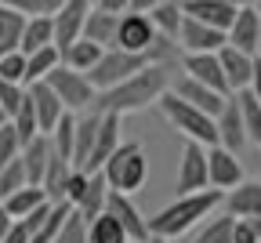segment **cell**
<instances>
[{
  "mask_svg": "<svg viewBox=\"0 0 261 243\" xmlns=\"http://www.w3.org/2000/svg\"><path fill=\"white\" fill-rule=\"evenodd\" d=\"M171 80H174V65H149L142 73H135L130 80L109 87V91H98L94 94V106L87 113H98V116H127V113H138L145 106H156V102L171 91Z\"/></svg>",
  "mask_w": 261,
  "mask_h": 243,
  "instance_id": "6da1fadb",
  "label": "cell"
},
{
  "mask_svg": "<svg viewBox=\"0 0 261 243\" xmlns=\"http://www.w3.org/2000/svg\"><path fill=\"white\" fill-rule=\"evenodd\" d=\"M221 196L225 192H214V189H203V192H192V196H174L163 211H156L152 218H145L149 225V236L152 239H178L185 236L189 229L203 225L218 207H221Z\"/></svg>",
  "mask_w": 261,
  "mask_h": 243,
  "instance_id": "7a4b0ae2",
  "label": "cell"
},
{
  "mask_svg": "<svg viewBox=\"0 0 261 243\" xmlns=\"http://www.w3.org/2000/svg\"><path fill=\"white\" fill-rule=\"evenodd\" d=\"M98 175L106 178L109 192H120V196H130L135 189H142L149 178V156H145L142 142H120Z\"/></svg>",
  "mask_w": 261,
  "mask_h": 243,
  "instance_id": "3957f363",
  "label": "cell"
},
{
  "mask_svg": "<svg viewBox=\"0 0 261 243\" xmlns=\"http://www.w3.org/2000/svg\"><path fill=\"white\" fill-rule=\"evenodd\" d=\"M156 106H160L163 116H167V124H171L178 134H185L192 145L218 149V131H214V120H211V116H203L200 109H192V106H185V102H178L174 94H163Z\"/></svg>",
  "mask_w": 261,
  "mask_h": 243,
  "instance_id": "277c9868",
  "label": "cell"
},
{
  "mask_svg": "<svg viewBox=\"0 0 261 243\" xmlns=\"http://www.w3.org/2000/svg\"><path fill=\"white\" fill-rule=\"evenodd\" d=\"M40 84H47L51 94L62 102V109L73 113V116L76 113H87L94 106V87L87 84V77L84 73H73V69H65V65H55Z\"/></svg>",
  "mask_w": 261,
  "mask_h": 243,
  "instance_id": "5b68a950",
  "label": "cell"
},
{
  "mask_svg": "<svg viewBox=\"0 0 261 243\" xmlns=\"http://www.w3.org/2000/svg\"><path fill=\"white\" fill-rule=\"evenodd\" d=\"M156 29L149 22V15L142 11H123L120 15V26H116V47L113 51H127V55H149L156 47Z\"/></svg>",
  "mask_w": 261,
  "mask_h": 243,
  "instance_id": "8992f818",
  "label": "cell"
},
{
  "mask_svg": "<svg viewBox=\"0 0 261 243\" xmlns=\"http://www.w3.org/2000/svg\"><path fill=\"white\" fill-rule=\"evenodd\" d=\"M87 11H91L87 0H62V4H58V11H55V18H51V33H55V40H51V44H55L58 58H62L65 47H73V44L84 37Z\"/></svg>",
  "mask_w": 261,
  "mask_h": 243,
  "instance_id": "52a82bcc",
  "label": "cell"
},
{
  "mask_svg": "<svg viewBox=\"0 0 261 243\" xmlns=\"http://www.w3.org/2000/svg\"><path fill=\"white\" fill-rule=\"evenodd\" d=\"M109 218H116V225L123 229L127 243H149V225H145V214L138 211V203L130 196H120V192H109L106 196V211Z\"/></svg>",
  "mask_w": 261,
  "mask_h": 243,
  "instance_id": "ba28073f",
  "label": "cell"
},
{
  "mask_svg": "<svg viewBox=\"0 0 261 243\" xmlns=\"http://www.w3.org/2000/svg\"><path fill=\"white\" fill-rule=\"evenodd\" d=\"M174 189H178V196H192V192L211 189V185H207V149L185 142L181 160H178V178H174Z\"/></svg>",
  "mask_w": 261,
  "mask_h": 243,
  "instance_id": "9c48e42d",
  "label": "cell"
},
{
  "mask_svg": "<svg viewBox=\"0 0 261 243\" xmlns=\"http://www.w3.org/2000/svg\"><path fill=\"white\" fill-rule=\"evenodd\" d=\"M236 11L240 4H232V0H185L181 4V15L200 22L207 29H218V33H228V26L236 22Z\"/></svg>",
  "mask_w": 261,
  "mask_h": 243,
  "instance_id": "30bf717a",
  "label": "cell"
},
{
  "mask_svg": "<svg viewBox=\"0 0 261 243\" xmlns=\"http://www.w3.org/2000/svg\"><path fill=\"white\" fill-rule=\"evenodd\" d=\"M225 47H232L240 55H250V58L257 55V47H261V18H257V11L250 4H240L236 22L225 33Z\"/></svg>",
  "mask_w": 261,
  "mask_h": 243,
  "instance_id": "8fae6325",
  "label": "cell"
},
{
  "mask_svg": "<svg viewBox=\"0 0 261 243\" xmlns=\"http://www.w3.org/2000/svg\"><path fill=\"white\" fill-rule=\"evenodd\" d=\"M174 47H178V55H218L225 47V33L207 29V26L192 22V18H181V29H178V37H174Z\"/></svg>",
  "mask_w": 261,
  "mask_h": 243,
  "instance_id": "7c38bea8",
  "label": "cell"
},
{
  "mask_svg": "<svg viewBox=\"0 0 261 243\" xmlns=\"http://www.w3.org/2000/svg\"><path fill=\"white\" fill-rule=\"evenodd\" d=\"M214 131H218V149L240 156L247 145V134H243V120H240V102L236 94H228L221 102V113L214 116Z\"/></svg>",
  "mask_w": 261,
  "mask_h": 243,
  "instance_id": "4fadbf2b",
  "label": "cell"
},
{
  "mask_svg": "<svg viewBox=\"0 0 261 243\" xmlns=\"http://www.w3.org/2000/svg\"><path fill=\"white\" fill-rule=\"evenodd\" d=\"M240 182H247L240 156L225 153V149H207V185L214 192H232Z\"/></svg>",
  "mask_w": 261,
  "mask_h": 243,
  "instance_id": "5bb4252c",
  "label": "cell"
},
{
  "mask_svg": "<svg viewBox=\"0 0 261 243\" xmlns=\"http://www.w3.org/2000/svg\"><path fill=\"white\" fill-rule=\"evenodd\" d=\"M181 77L203 84L207 91L228 98V87H225V77H221V62L218 55H181Z\"/></svg>",
  "mask_w": 261,
  "mask_h": 243,
  "instance_id": "9a60e30c",
  "label": "cell"
},
{
  "mask_svg": "<svg viewBox=\"0 0 261 243\" xmlns=\"http://www.w3.org/2000/svg\"><path fill=\"white\" fill-rule=\"evenodd\" d=\"M116 145H120V116H102L98 120V131H94L91 156H87L80 175H98V171L106 167V160L116 153Z\"/></svg>",
  "mask_w": 261,
  "mask_h": 243,
  "instance_id": "2e32d148",
  "label": "cell"
},
{
  "mask_svg": "<svg viewBox=\"0 0 261 243\" xmlns=\"http://www.w3.org/2000/svg\"><path fill=\"white\" fill-rule=\"evenodd\" d=\"M225 214L236 222H261V182H240L232 192L221 196Z\"/></svg>",
  "mask_w": 261,
  "mask_h": 243,
  "instance_id": "e0dca14e",
  "label": "cell"
},
{
  "mask_svg": "<svg viewBox=\"0 0 261 243\" xmlns=\"http://www.w3.org/2000/svg\"><path fill=\"white\" fill-rule=\"evenodd\" d=\"M167 94H174L178 102H185V106H192V109H200L203 116H218L221 113V94H214V91H207L203 84H196V80H189V77H174L171 80V91Z\"/></svg>",
  "mask_w": 261,
  "mask_h": 243,
  "instance_id": "ac0fdd59",
  "label": "cell"
},
{
  "mask_svg": "<svg viewBox=\"0 0 261 243\" xmlns=\"http://www.w3.org/2000/svg\"><path fill=\"white\" fill-rule=\"evenodd\" d=\"M25 98H29V106H33V116H37V131L47 138V134L55 131V124L65 116L62 102L51 94L47 84H29V87H25Z\"/></svg>",
  "mask_w": 261,
  "mask_h": 243,
  "instance_id": "d6986e66",
  "label": "cell"
},
{
  "mask_svg": "<svg viewBox=\"0 0 261 243\" xmlns=\"http://www.w3.org/2000/svg\"><path fill=\"white\" fill-rule=\"evenodd\" d=\"M218 62H221V77H225L228 94H240V91L250 87V77H254V58L250 55H240L232 47H221Z\"/></svg>",
  "mask_w": 261,
  "mask_h": 243,
  "instance_id": "ffe728a7",
  "label": "cell"
},
{
  "mask_svg": "<svg viewBox=\"0 0 261 243\" xmlns=\"http://www.w3.org/2000/svg\"><path fill=\"white\" fill-rule=\"evenodd\" d=\"M116 26H120V15H109V11H102L98 4H91L80 40L102 47V51H113V47H116Z\"/></svg>",
  "mask_w": 261,
  "mask_h": 243,
  "instance_id": "44dd1931",
  "label": "cell"
},
{
  "mask_svg": "<svg viewBox=\"0 0 261 243\" xmlns=\"http://www.w3.org/2000/svg\"><path fill=\"white\" fill-rule=\"evenodd\" d=\"M145 15H149V22H152V29H156V37L167 40V44H174L178 29H181V18H185L178 0H152V8H149Z\"/></svg>",
  "mask_w": 261,
  "mask_h": 243,
  "instance_id": "7402d4cb",
  "label": "cell"
},
{
  "mask_svg": "<svg viewBox=\"0 0 261 243\" xmlns=\"http://www.w3.org/2000/svg\"><path fill=\"white\" fill-rule=\"evenodd\" d=\"M22 171H25V185H37L40 189V178H44V171H47V160H51V142L44 134H37L33 142L22 149Z\"/></svg>",
  "mask_w": 261,
  "mask_h": 243,
  "instance_id": "603a6c76",
  "label": "cell"
},
{
  "mask_svg": "<svg viewBox=\"0 0 261 243\" xmlns=\"http://www.w3.org/2000/svg\"><path fill=\"white\" fill-rule=\"evenodd\" d=\"M98 120H102L98 113H80V116H76V127H73V160H69L73 171H84V163H87V156H91Z\"/></svg>",
  "mask_w": 261,
  "mask_h": 243,
  "instance_id": "cb8c5ba5",
  "label": "cell"
},
{
  "mask_svg": "<svg viewBox=\"0 0 261 243\" xmlns=\"http://www.w3.org/2000/svg\"><path fill=\"white\" fill-rule=\"evenodd\" d=\"M106 196H109L106 178H102V175H87V189L80 192V200H76V207H73V211L84 218V225H87V222H94L98 214L106 211Z\"/></svg>",
  "mask_w": 261,
  "mask_h": 243,
  "instance_id": "d4e9b609",
  "label": "cell"
},
{
  "mask_svg": "<svg viewBox=\"0 0 261 243\" xmlns=\"http://www.w3.org/2000/svg\"><path fill=\"white\" fill-rule=\"evenodd\" d=\"M47 203V196H44V189H37V185H25V189H18L15 196H8L4 200V211H8V218L11 222H22V218H29L37 207H44Z\"/></svg>",
  "mask_w": 261,
  "mask_h": 243,
  "instance_id": "484cf974",
  "label": "cell"
},
{
  "mask_svg": "<svg viewBox=\"0 0 261 243\" xmlns=\"http://www.w3.org/2000/svg\"><path fill=\"white\" fill-rule=\"evenodd\" d=\"M102 55H106L102 47H94V44H87V40H76L73 47L62 51V65L73 69V73H84V77H87L91 69L98 65V58H102Z\"/></svg>",
  "mask_w": 261,
  "mask_h": 243,
  "instance_id": "4316f807",
  "label": "cell"
},
{
  "mask_svg": "<svg viewBox=\"0 0 261 243\" xmlns=\"http://www.w3.org/2000/svg\"><path fill=\"white\" fill-rule=\"evenodd\" d=\"M22 26H25V18H22L11 4H0V58L11 55V51H18Z\"/></svg>",
  "mask_w": 261,
  "mask_h": 243,
  "instance_id": "83f0119b",
  "label": "cell"
},
{
  "mask_svg": "<svg viewBox=\"0 0 261 243\" xmlns=\"http://www.w3.org/2000/svg\"><path fill=\"white\" fill-rule=\"evenodd\" d=\"M73 127H76V116H73V113H65V116L55 124V131L47 134L51 153H55L58 160H65V163L73 160Z\"/></svg>",
  "mask_w": 261,
  "mask_h": 243,
  "instance_id": "f1b7e54d",
  "label": "cell"
},
{
  "mask_svg": "<svg viewBox=\"0 0 261 243\" xmlns=\"http://www.w3.org/2000/svg\"><path fill=\"white\" fill-rule=\"evenodd\" d=\"M73 214V207L69 203H51V211H47V218L40 222V229L29 236V243H55V236L62 232V225H65V218Z\"/></svg>",
  "mask_w": 261,
  "mask_h": 243,
  "instance_id": "f546056e",
  "label": "cell"
},
{
  "mask_svg": "<svg viewBox=\"0 0 261 243\" xmlns=\"http://www.w3.org/2000/svg\"><path fill=\"white\" fill-rule=\"evenodd\" d=\"M192 243H232V218L228 214H211L200 232L192 236Z\"/></svg>",
  "mask_w": 261,
  "mask_h": 243,
  "instance_id": "4dcf8cb0",
  "label": "cell"
},
{
  "mask_svg": "<svg viewBox=\"0 0 261 243\" xmlns=\"http://www.w3.org/2000/svg\"><path fill=\"white\" fill-rule=\"evenodd\" d=\"M236 102H240V120H243L247 142H257V145H261V106L250 98V91H240Z\"/></svg>",
  "mask_w": 261,
  "mask_h": 243,
  "instance_id": "1f68e13d",
  "label": "cell"
},
{
  "mask_svg": "<svg viewBox=\"0 0 261 243\" xmlns=\"http://www.w3.org/2000/svg\"><path fill=\"white\" fill-rule=\"evenodd\" d=\"M55 65H62V58H58L55 47H44V51H37V55H29V58H25V87H29V84H40Z\"/></svg>",
  "mask_w": 261,
  "mask_h": 243,
  "instance_id": "d6a6232c",
  "label": "cell"
},
{
  "mask_svg": "<svg viewBox=\"0 0 261 243\" xmlns=\"http://www.w3.org/2000/svg\"><path fill=\"white\" fill-rule=\"evenodd\" d=\"M87 243H127V236L116 225V218L98 214L94 222H87Z\"/></svg>",
  "mask_w": 261,
  "mask_h": 243,
  "instance_id": "836d02e7",
  "label": "cell"
},
{
  "mask_svg": "<svg viewBox=\"0 0 261 243\" xmlns=\"http://www.w3.org/2000/svg\"><path fill=\"white\" fill-rule=\"evenodd\" d=\"M18 189H25V171H22V160H11L0 167V203L15 196Z\"/></svg>",
  "mask_w": 261,
  "mask_h": 243,
  "instance_id": "e575fe53",
  "label": "cell"
},
{
  "mask_svg": "<svg viewBox=\"0 0 261 243\" xmlns=\"http://www.w3.org/2000/svg\"><path fill=\"white\" fill-rule=\"evenodd\" d=\"M0 84H15V87H25V58L18 51L0 58Z\"/></svg>",
  "mask_w": 261,
  "mask_h": 243,
  "instance_id": "d590c367",
  "label": "cell"
},
{
  "mask_svg": "<svg viewBox=\"0 0 261 243\" xmlns=\"http://www.w3.org/2000/svg\"><path fill=\"white\" fill-rule=\"evenodd\" d=\"M58 4H62V0H15L11 8H15L22 18H55Z\"/></svg>",
  "mask_w": 261,
  "mask_h": 243,
  "instance_id": "8d00e7d4",
  "label": "cell"
},
{
  "mask_svg": "<svg viewBox=\"0 0 261 243\" xmlns=\"http://www.w3.org/2000/svg\"><path fill=\"white\" fill-rule=\"evenodd\" d=\"M55 243H87V225H84V218H80L76 211L65 218V225H62V232L55 236Z\"/></svg>",
  "mask_w": 261,
  "mask_h": 243,
  "instance_id": "74e56055",
  "label": "cell"
},
{
  "mask_svg": "<svg viewBox=\"0 0 261 243\" xmlns=\"http://www.w3.org/2000/svg\"><path fill=\"white\" fill-rule=\"evenodd\" d=\"M18 156H22V142H18V134L11 131V124H4V127H0V167L18 160Z\"/></svg>",
  "mask_w": 261,
  "mask_h": 243,
  "instance_id": "f35d334b",
  "label": "cell"
},
{
  "mask_svg": "<svg viewBox=\"0 0 261 243\" xmlns=\"http://www.w3.org/2000/svg\"><path fill=\"white\" fill-rule=\"evenodd\" d=\"M22 94L25 87H15V84H0V113H4V120H11L22 106Z\"/></svg>",
  "mask_w": 261,
  "mask_h": 243,
  "instance_id": "ab89813d",
  "label": "cell"
},
{
  "mask_svg": "<svg viewBox=\"0 0 261 243\" xmlns=\"http://www.w3.org/2000/svg\"><path fill=\"white\" fill-rule=\"evenodd\" d=\"M84 189H87V175H80V171H69V178H65V185H62V203L76 207V200H80Z\"/></svg>",
  "mask_w": 261,
  "mask_h": 243,
  "instance_id": "60d3db41",
  "label": "cell"
},
{
  "mask_svg": "<svg viewBox=\"0 0 261 243\" xmlns=\"http://www.w3.org/2000/svg\"><path fill=\"white\" fill-rule=\"evenodd\" d=\"M232 243H261V222H236L232 218Z\"/></svg>",
  "mask_w": 261,
  "mask_h": 243,
  "instance_id": "b9f144b4",
  "label": "cell"
},
{
  "mask_svg": "<svg viewBox=\"0 0 261 243\" xmlns=\"http://www.w3.org/2000/svg\"><path fill=\"white\" fill-rule=\"evenodd\" d=\"M0 243H29V225H25V222H11L8 236L0 239Z\"/></svg>",
  "mask_w": 261,
  "mask_h": 243,
  "instance_id": "7bdbcfd3",
  "label": "cell"
},
{
  "mask_svg": "<svg viewBox=\"0 0 261 243\" xmlns=\"http://www.w3.org/2000/svg\"><path fill=\"white\" fill-rule=\"evenodd\" d=\"M98 8L109 11V15H123L127 11V0H98Z\"/></svg>",
  "mask_w": 261,
  "mask_h": 243,
  "instance_id": "ee69618b",
  "label": "cell"
},
{
  "mask_svg": "<svg viewBox=\"0 0 261 243\" xmlns=\"http://www.w3.org/2000/svg\"><path fill=\"white\" fill-rule=\"evenodd\" d=\"M8 229H11V218H8V211H4V203H0V239L8 236Z\"/></svg>",
  "mask_w": 261,
  "mask_h": 243,
  "instance_id": "f6af8a7d",
  "label": "cell"
},
{
  "mask_svg": "<svg viewBox=\"0 0 261 243\" xmlns=\"http://www.w3.org/2000/svg\"><path fill=\"white\" fill-rule=\"evenodd\" d=\"M250 8H254V11H257V18H261V0H257V4H250Z\"/></svg>",
  "mask_w": 261,
  "mask_h": 243,
  "instance_id": "bcb514c9",
  "label": "cell"
},
{
  "mask_svg": "<svg viewBox=\"0 0 261 243\" xmlns=\"http://www.w3.org/2000/svg\"><path fill=\"white\" fill-rule=\"evenodd\" d=\"M254 58H257V65H261V47H257V55H254Z\"/></svg>",
  "mask_w": 261,
  "mask_h": 243,
  "instance_id": "7dc6e473",
  "label": "cell"
},
{
  "mask_svg": "<svg viewBox=\"0 0 261 243\" xmlns=\"http://www.w3.org/2000/svg\"><path fill=\"white\" fill-rule=\"evenodd\" d=\"M4 124H8V120H4V113H0V127H4Z\"/></svg>",
  "mask_w": 261,
  "mask_h": 243,
  "instance_id": "c3c4849f",
  "label": "cell"
},
{
  "mask_svg": "<svg viewBox=\"0 0 261 243\" xmlns=\"http://www.w3.org/2000/svg\"><path fill=\"white\" fill-rule=\"evenodd\" d=\"M149 243H163V239H152V236H149Z\"/></svg>",
  "mask_w": 261,
  "mask_h": 243,
  "instance_id": "681fc988",
  "label": "cell"
}]
</instances>
